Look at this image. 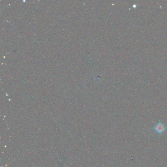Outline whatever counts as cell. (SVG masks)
I'll list each match as a JSON object with an SVG mask.
<instances>
[{
  "label": "cell",
  "instance_id": "1",
  "mask_svg": "<svg viewBox=\"0 0 167 167\" xmlns=\"http://www.w3.org/2000/svg\"><path fill=\"white\" fill-rule=\"evenodd\" d=\"M155 130L158 133H162L166 130V127L163 123H157L155 127Z\"/></svg>",
  "mask_w": 167,
  "mask_h": 167
}]
</instances>
